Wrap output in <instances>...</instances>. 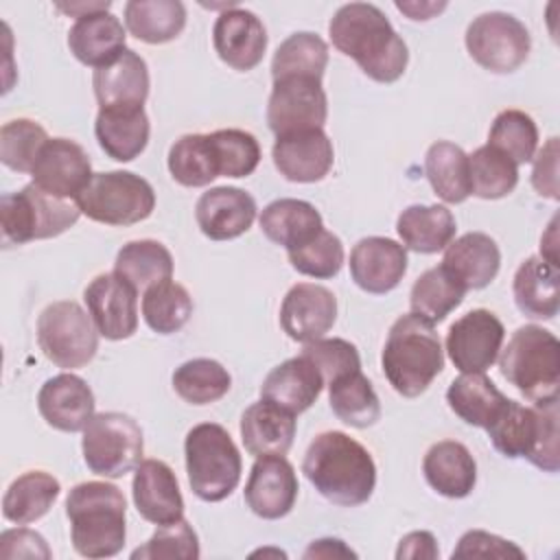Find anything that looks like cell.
Returning <instances> with one entry per match:
<instances>
[{
  "label": "cell",
  "instance_id": "obj_1",
  "mask_svg": "<svg viewBox=\"0 0 560 560\" xmlns=\"http://www.w3.org/2000/svg\"><path fill=\"white\" fill-rule=\"evenodd\" d=\"M332 46L352 57L378 83H394L407 70L409 52L385 13L370 2H350L337 9L328 24Z\"/></svg>",
  "mask_w": 560,
  "mask_h": 560
},
{
  "label": "cell",
  "instance_id": "obj_2",
  "mask_svg": "<svg viewBox=\"0 0 560 560\" xmlns=\"http://www.w3.org/2000/svg\"><path fill=\"white\" fill-rule=\"evenodd\" d=\"M302 472L326 501L341 508L365 503L376 486L370 451L343 431L315 435L304 453Z\"/></svg>",
  "mask_w": 560,
  "mask_h": 560
},
{
  "label": "cell",
  "instance_id": "obj_3",
  "mask_svg": "<svg viewBox=\"0 0 560 560\" xmlns=\"http://www.w3.org/2000/svg\"><path fill=\"white\" fill-rule=\"evenodd\" d=\"M127 501L122 492L107 481L77 483L66 499L72 547L83 558L116 556L127 536Z\"/></svg>",
  "mask_w": 560,
  "mask_h": 560
},
{
  "label": "cell",
  "instance_id": "obj_4",
  "mask_svg": "<svg viewBox=\"0 0 560 560\" xmlns=\"http://www.w3.org/2000/svg\"><path fill=\"white\" fill-rule=\"evenodd\" d=\"M381 365L400 396H420L444 368L442 341L433 324L413 313L400 315L387 332Z\"/></svg>",
  "mask_w": 560,
  "mask_h": 560
},
{
  "label": "cell",
  "instance_id": "obj_5",
  "mask_svg": "<svg viewBox=\"0 0 560 560\" xmlns=\"http://www.w3.org/2000/svg\"><path fill=\"white\" fill-rule=\"evenodd\" d=\"M486 431L501 455L510 459L525 457L545 472H558V398L534 402V407L508 398Z\"/></svg>",
  "mask_w": 560,
  "mask_h": 560
},
{
  "label": "cell",
  "instance_id": "obj_6",
  "mask_svg": "<svg viewBox=\"0 0 560 560\" xmlns=\"http://www.w3.org/2000/svg\"><path fill=\"white\" fill-rule=\"evenodd\" d=\"M501 374L532 402L558 398L560 343L542 326H521L499 354Z\"/></svg>",
  "mask_w": 560,
  "mask_h": 560
},
{
  "label": "cell",
  "instance_id": "obj_7",
  "mask_svg": "<svg viewBox=\"0 0 560 560\" xmlns=\"http://www.w3.org/2000/svg\"><path fill=\"white\" fill-rule=\"evenodd\" d=\"M186 472L192 492L208 503L228 499L241 481V453L217 422L195 424L184 440Z\"/></svg>",
  "mask_w": 560,
  "mask_h": 560
},
{
  "label": "cell",
  "instance_id": "obj_8",
  "mask_svg": "<svg viewBox=\"0 0 560 560\" xmlns=\"http://www.w3.org/2000/svg\"><path fill=\"white\" fill-rule=\"evenodd\" d=\"M81 210L77 201L55 197L35 184L20 192H4L0 199L2 245H24L28 241L52 238L72 228Z\"/></svg>",
  "mask_w": 560,
  "mask_h": 560
},
{
  "label": "cell",
  "instance_id": "obj_9",
  "mask_svg": "<svg viewBox=\"0 0 560 560\" xmlns=\"http://www.w3.org/2000/svg\"><path fill=\"white\" fill-rule=\"evenodd\" d=\"M81 214L105 225H133L151 217L155 208L153 186L129 171L94 173L74 199Z\"/></svg>",
  "mask_w": 560,
  "mask_h": 560
},
{
  "label": "cell",
  "instance_id": "obj_10",
  "mask_svg": "<svg viewBox=\"0 0 560 560\" xmlns=\"http://www.w3.org/2000/svg\"><path fill=\"white\" fill-rule=\"evenodd\" d=\"M81 451L85 466L94 475L118 479L142 462V429L131 416L120 411L94 413L83 429Z\"/></svg>",
  "mask_w": 560,
  "mask_h": 560
},
{
  "label": "cell",
  "instance_id": "obj_11",
  "mask_svg": "<svg viewBox=\"0 0 560 560\" xmlns=\"http://www.w3.org/2000/svg\"><path fill=\"white\" fill-rule=\"evenodd\" d=\"M37 343L57 368L74 370L88 365L98 350V330L77 302L48 304L37 317Z\"/></svg>",
  "mask_w": 560,
  "mask_h": 560
},
{
  "label": "cell",
  "instance_id": "obj_12",
  "mask_svg": "<svg viewBox=\"0 0 560 560\" xmlns=\"http://www.w3.org/2000/svg\"><path fill=\"white\" fill-rule=\"evenodd\" d=\"M468 55L486 70L497 74L514 72L525 63L532 39L525 24L503 11L477 15L466 28Z\"/></svg>",
  "mask_w": 560,
  "mask_h": 560
},
{
  "label": "cell",
  "instance_id": "obj_13",
  "mask_svg": "<svg viewBox=\"0 0 560 560\" xmlns=\"http://www.w3.org/2000/svg\"><path fill=\"white\" fill-rule=\"evenodd\" d=\"M328 116V98L322 79L287 77L273 81L267 103V125L278 136L322 129Z\"/></svg>",
  "mask_w": 560,
  "mask_h": 560
},
{
  "label": "cell",
  "instance_id": "obj_14",
  "mask_svg": "<svg viewBox=\"0 0 560 560\" xmlns=\"http://www.w3.org/2000/svg\"><path fill=\"white\" fill-rule=\"evenodd\" d=\"M503 337L501 319L486 308H475L451 324L446 352L462 374L486 372L497 361Z\"/></svg>",
  "mask_w": 560,
  "mask_h": 560
},
{
  "label": "cell",
  "instance_id": "obj_15",
  "mask_svg": "<svg viewBox=\"0 0 560 560\" xmlns=\"http://www.w3.org/2000/svg\"><path fill=\"white\" fill-rule=\"evenodd\" d=\"M88 313L105 339H129L138 328V291L118 273L96 276L83 291Z\"/></svg>",
  "mask_w": 560,
  "mask_h": 560
},
{
  "label": "cell",
  "instance_id": "obj_16",
  "mask_svg": "<svg viewBox=\"0 0 560 560\" xmlns=\"http://www.w3.org/2000/svg\"><path fill=\"white\" fill-rule=\"evenodd\" d=\"M33 184L42 190L61 197L77 199L92 179V164L85 149L68 138H48L33 164Z\"/></svg>",
  "mask_w": 560,
  "mask_h": 560
},
{
  "label": "cell",
  "instance_id": "obj_17",
  "mask_svg": "<svg viewBox=\"0 0 560 560\" xmlns=\"http://www.w3.org/2000/svg\"><path fill=\"white\" fill-rule=\"evenodd\" d=\"M298 477L284 455L256 457L245 483L247 508L267 521L287 516L298 499Z\"/></svg>",
  "mask_w": 560,
  "mask_h": 560
},
{
  "label": "cell",
  "instance_id": "obj_18",
  "mask_svg": "<svg viewBox=\"0 0 560 560\" xmlns=\"http://www.w3.org/2000/svg\"><path fill=\"white\" fill-rule=\"evenodd\" d=\"M337 319V298L330 289L313 282L291 287L280 306V326L289 339L308 343L322 339Z\"/></svg>",
  "mask_w": 560,
  "mask_h": 560
},
{
  "label": "cell",
  "instance_id": "obj_19",
  "mask_svg": "<svg viewBox=\"0 0 560 560\" xmlns=\"http://www.w3.org/2000/svg\"><path fill=\"white\" fill-rule=\"evenodd\" d=\"M271 158L284 179L311 184L328 175L335 162V151L324 129H304L278 136Z\"/></svg>",
  "mask_w": 560,
  "mask_h": 560
},
{
  "label": "cell",
  "instance_id": "obj_20",
  "mask_svg": "<svg viewBox=\"0 0 560 560\" xmlns=\"http://www.w3.org/2000/svg\"><path fill=\"white\" fill-rule=\"evenodd\" d=\"M212 44L223 63L247 72L262 61L267 50V31L256 13L232 7L217 18Z\"/></svg>",
  "mask_w": 560,
  "mask_h": 560
},
{
  "label": "cell",
  "instance_id": "obj_21",
  "mask_svg": "<svg viewBox=\"0 0 560 560\" xmlns=\"http://www.w3.org/2000/svg\"><path fill=\"white\" fill-rule=\"evenodd\" d=\"M131 494L138 514L153 525L184 518V499L173 468L162 459H142L136 466Z\"/></svg>",
  "mask_w": 560,
  "mask_h": 560
},
{
  "label": "cell",
  "instance_id": "obj_22",
  "mask_svg": "<svg viewBox=\"0 0 560 560\" xmlns=\"http://www.w3.org/2000/svg\"><path fill=\"white\" fill-rule=\"evenodd\" d=\"M405 271L407 249L392 238L368 236L350 252V276L365 293H389L400 284Z\"/></svg>",
  "mask_w": 560,
  "mask_h": 560
},
{
  "label": "cell",
  "instance_id": "obj_23",
  "mask_svg": "<svg viewBox=\"0 0 560 560\" xmlns=\"http://www.w3.org/2000/svg\"><path fill=\"white\" fill-rule=\"evenodd\" d=\"M94 394L90 385L70 372L48 378L37 394L42 418L57 431L77 433L94 418Z\"/></svg>",
  "mask_w": 560,
  "mask_h": 560
},
{
  "label": "cell",
  "instance_id": "obj_24",
  "mask_svg": "<svg viewBox=\"0 0 560 560\" xmlns=\"http://www.w3.org/2000/svg\"><path fill=\"white\" fill-rule=\"evenodd\" d=\"M195 219L208 238L230 241L252 228L256 219V201L243 188L217 186L199 197Z\"/></svg>",
  "mask_w": 560,
  "mask_h": 560
},
{
  "label": "cell",
  "instance_id": "obj_25",
  "mask_svg": "<svg viewBox=\"0 0 560 560\" xmlns=\"http://www.w3.org/2000/svg\"><path fill=\"white\" fill-rule=\"evenodd\" d=\"M324 378L311 359L304 354L276 365L260 385V398L269 400L289 413L306 411L322 394Z\"/></svg>",
  "mask_w": 560,
  "mask_h": 560
},
{
  "label": "cell",
  "instance_id": "obj_26",
  "mask_svg": "<svg viewBox=\"0 0 560 560\" xmlns=\"http://www.w3.org/2000/svg\"><path fill=\"white\" fill-rule=\"evenodd\" d=\"M149 116L142 105L101 107L94 133L101 149L116 162H131L149 142Z\"/></svg>",
  "mask_w": 560,
  "mask_h": 560
},
{
  "label": "cell",
  "instance_id": "obj_27",
  "mask_svg": "<svg viewBox=\"0 0 560 560\" xmlns=\"http://www.w3.org/2000/svg\"><path fill=\"white\" fill-rule=\"evenodd\" d=\"M442 267L462 282L466 291L488 287L501 267V252L494 238L483 232H468L444 247Z\"/></svg>",
  "mask_w": 560,
  "mask_h": 560
},
{
  "label": "cell",
  "instance_id": "obj_28",
  "mask_svg": "<svg viewBox=\"0 0 560 560\" xmlns=\"http://www.w3.org/2000/svg\"><path fill=\"white\" fill-rule=\"evenodd\" d=\"M94 96L101 107L144 105L149 96L147 61L131 48H125L114 61L94 70Z\"/></svg>",
  "mask_w": 560,
  "mask_h": 560
},
{
  "label": "cell",
  "instance_id": "obj_29",
  "mask_svg": "<svg viewBox=\"0 0 560 560\" xmlns=\"http://www.w3.org/2000/svg\"><path fill=\"white\" fill-rule=\"evenodd\" d=\"M125 28L109 11H94L77 18L68 31V48L83 66L101 68L114 61L125 46Z\"/></svg>",
  "mask_w": 560,
  "mask_h": 560
},
{
  "label": "cell",
  "instance_id": "obj_30",
  "mask_svg": "<svg viewBox=\"0 0 560 560\" xmlns=\"http://www.w3.org/2000/svg\"><path fill=\"white\" fill-rule=\"evenodd\" d=\"M516 308L532 319H553L560 308V271L542 256L525 258L512 282Z\"/></svg>",
  "mask_w": 560,
  "mask_h": 560
},
{
  "label": "cell",
  "instance_id": "obj_31",
  "mask_svg": "<svg viewBox=\"0 0 560 560\" xmlns=\"http://www.w3.org/2000/svg\"><path fill=\"white\" fill-rule=\"evenodd\" d=\"M241 438L245 451L254 457L287 455L295 438V416L260 398L243 411Z\"/></svg>",
  "mask_w": 560,
  "mask_h": 560
},
{
  "label": "cell",
  "instance_id": "obj_32",
  "mask_svg": "<svg viewBox=\"0 0 560 560\" xmlns=\"http://www.w3.org/2000/svg\"><path fill=\"white\" fill-rule=\"evenodd\" d=\"M422 472L427 483L442 497L464 499L477 483V464L470 451L455 440H442L433 444L424 459Z\"/></svg>",
  "mask_w": 560,
  "mask_h": 560
},
{
  "label": "cell",
  "instance_id": "obj_33",
  "mask_svg": "<svg viewBox=\"0 0 560 560\" xmlns=\"http://www.w3.org/2000/svg\"><path fill=\"white\" fill-rule=\"evenodd\" d=\"M260 230L262 234L282 245L287 252L311 241L319 230H324L322 214L313 203L302 199H276L260 212Z\"/></svg>",
  "mask_w": 560,
  "mask_h": 560
},
{
  "label": "cell",
  "instance_id": "obj_34",
  "mask_svg": "<svg viewBox=\"0 0 560 560\" xmlns=\"http://www.w3.org/2000/svg\"><path fill=\"white\" fill-rule=\"evenodd\" d=\"M446 402L466 424L486 429L501 413L508 396L483 372H466L448 385Z\"/></svg>",
  "mask_w": 560,
  "mask_h": 560
},
{
  "label": "cell",
  "instance_id": "obj_35",
  "mask_svg": "<svg viewBox=\"0 0 560 560\" xmlns=\"http://www.w3.org/2000/svg\"><path fill=\"white\" fill-rule=\"evenodd\" d=\"M455 217L446 206H409L398 214L396 232L405 249L418 254L442 252L455 236Z\"/></svg>",
  "mask_w": 560,
  "mask_h": 560
},
{
  "label": "cell",
  "instance_id": "obj_36",
  "mask_svg": "<svg viewBox=\"0 0 560 560\" xmlns=\"http://www.w3.org/2000/svg\"><path fill=\"white\" fill-rule=\"evenodd\" d=\"M61 492L59 481L44 470H28L11 481L2 497V514L15 525H28L42 518Z\"/></svg>",
  "mask_w": 560,
  "mask_h": 560
},
{
  "label": "cell",
  "instance_id": "obj_37",
  "mask_svg": "<svg viewBox=\"0 0 560 560\" xmlns=\"http://www.w3.org/2000/svg\"><path fill=\"white\" fill-rule=\"evenodd\" d=\"M125 24L140 42L166 44L184 31L186 7L179 0H129Z\"/></svg>",
  "mask_w": 560,
  "mask_h": 560
},
{
  "label": "cell",
  "instance_id": "obj_38",
  "mask_svg": "<svg viewBox=\"0 0 560 560\" xmlns=\"http://www.w3.org/2000/svg\"><path fill=\"white\" fill-rule=\"evenodd\" d=\"M114 273L125 278L138 293H144L149 287L171 280L173 256L160 241H131L116 254Z\"/></svg>",
  "mask_w": 560,
  "mask_h": 560
},
{
  "label": "cell",
  "instance_id": "obj_39",
  "mask_svg": "<svg viewBox=\"0 0 560 560\" xmlns=\"http://www.w3.org/2000/svg\"><path fill=\"white\" fill-rule=\"evenodd\" d=\"M424 173L433 192L446 203H462L470 195L468 155L453 142L440 140L429 147Z\"/></svg>",
  "mask_w": 560,
  "mask_h": 560
},
{
  "label": "cell",
  "instance_id": "obj_40",
  "mask_svg": "<svg viewBox=\"0 0 560 560\" xmlns=\"http://www.w3.org/2000/svg\"><path fill=\"white\" fill-rule=\"evenodd\" d=\"M328 400L332 413L350 427L365 429L381 418L378 396L361 370L328 383Z\"/></svg>",
  "mask_w": 560,
  "mask_h": 560
},
{
  "label": "cell",
  "instance_id": "obj_41",
  "mask_svg": "<svg viewBox=\"0 0 560 560\" xmlns=\"http://www.w3.org/2000/svg\"><path fill=\"white\" fill-rule=\"evenodd\" d=\"M466 295V289L459 280H455L442 265L427 269L411 287L409 306L411 313L422 317L429 324H438L446 319L451 311H455Z\"/></svg>",
  "mask_w": 560,
  "mask_h": 560
},
{
  "label": "cell",
  "instance_id": "obj_42",
  "mask_svg": "<svg viewBox=\"0 0 560 560\" xmlns=\"http://www.w3.org/2000/svg\"><path fill=\"white\" fill-rule=\"evenodd\" d=\"M328 66L326 42L308 31L289 35L276 50L271 59L273 81L287 77H313L322 79Z\"/></svg>",
  "mask_w": 560,
  "mask_h": 560
},
{
  "label": "cell",
  "instance_id": "obj_43",
  "mask_svg": "<svg viewBox=\"0 0 560 560\" xmlns=\"http://www.w3.org/2000/svg\"><path fill=\"white\" fill-rule=\"evenodd\" d=\"M192 315V298L175 280H164L142 293V317L158 335H173L186 326Z\"/></svg>",
  "mask_w": 560,
  "mask_h": 560
},
{
  "label": "cell",
  "instance_id": "obj_44",
  "mask_svg": "<svg viewBox=\"0 0 560 560\" xmlns=\"http://www.w3.org/2000/svg\"><path fill=\"white\" fill-rule=\"evenodd\" d=\"M232 387L228 370L214 359H190L173 372V389L190 405H210L223 398Z\"/></svg>",
  "mask_w": 560,
  "mask_h": 560
},
{
  "label": "cell",
  "instance_id": "obj_45",
  "mask_svg": "<svg viewBox=\"0 0 560 560\" xmlns=\"http://www.w3.org/2000/svg\"><path fill=\"white\" fill-rule=\"evenodd\" d=\"M470 195L481 199H501L518 184V166L490 144L475 149L468 155Z\"/></svg>",
  "mask_w": 560,
  "mask_h": 560
},
{
  "label": "cell",
  "instance_id": "obj_46",
  "mask_svg": "<svg viewBox=\"0 0 560 560\" xmlns=\"http://www.w3.org/2000/svg\"><path fill=\"white\" fill-rule=\"evenodd\" d=\"M171 177L188 188L208 186L219 177L208 133H186L168 151Z\"/></svg>",
  "mask_w": 560,
  "mask_h": 560
},
{
  "label": "cell",
  "instance_id": "obj_47",
  "mask_svg": "<svg viewBox=\"0 0 560 560\" xmlns=\"http://www.w3.org/2000/svg\"><path fill=\"white\" fill-rule=\"evenodd\" d=\"M488 144L508 155L516 166L532 162L538 147V127L529 114L521 109H503L492 120Z\"/></svg>",
  "mask_w": 560,
  "mask_h": 560
},
{
  "label": "cell",
  "instance_id": "obj_48",
  "mask_svg": "<svg viewBox=\"0 0 560 560\" xmlns=\"http://www.w3.org/2000/svg\"><path fill=\"white\" fill-rule=\"evenodd\" d=\"M219 175L247 177L260 162L258 140L243 129H219L208 133Z\"/></svg>",
  "mask_w": 560,
  "mask_h": 560
},
{
  "label": "cell",
  "instance_id": "obj_49",
  "mask_svg": "<svg viewBox=\"0 0 560 560\" xmlns=\"http://www.w3.org/2000/svg\"><path fill=\"white\" fill-rule=\"evenodd\" d=\"M46 129L31 118H15L0 129V160L15 173H31L33 164L46 144Z\"/></svg>",
  "mask_w": 560,
  "mask_h": 560
},
{
  "label": "cell",
  "instance_id": "obj_50",
  "mask_svg": "<svg viewBox=\"0 0 560 560\" xmlns=\"http://www.w3.org/2000/svg\"><path fill=\"white\" fill-rule=\"evenodd\" d=\"M291 267L298 273L326 280L341 271L343 267V245L337 234L328 230H319L311 241L304 245L287 252Z\"/></svg>",
  "mask_w": 560,
  "mask_h": 560
},
{
  "label": "cell",
  "instance_id": "obj_51",
  "mask_svg": "<svg viewBox=\"0 0 560 560\" xmlns=\"http://www.w3.org/2000/svg\"><path fill=\"white\" fill-rule=\"evenodd\" d=\"M133 560H158V558H177V560H197L199 540L188 521L179 518L168 525H158V532L131 553Z\"/></svg>",
  "mask_w": 560,
  "mask_h": 560
},
{
  "label": "cell",
  "instance_id": "obj_52",
  "mask_svg": "<svg viewBox=\"0 0 560 560\" xmlns=\"http://www.w3.org/2000/svg\"><path fill=\"white\" fill-rule=\"evenodd\" d=\"M306 359L313 361V365L319 370L324 385L332 383L335 378L350 374L354 370H361V359L354 348V343L346 339H315L308 341L302 350Z\"/></svg>",
  "mask_w": 560,
  "mask_h": 560
},
{
  "label": "cell",
  "instance_id": "obj_53",
  "mask_svg": "<svg viewBox=\"0 0 560 560\" xmlns=\"http://www.w3.org/2000/svg\"><path fill=\"white\" fill-rule=\"evenodd\" d=\"M453 558H525V551L497 534L470 529L459 538Z\"/></svg>",
  "mask_w": 560,
  "mask_h": 560
},
{
  "label": "cell",
  "instance_id": "obj_54",
  "mask_svg": "<svg viewBox=\"0 0 560 560\" xmlns=\"http://www.w3.org/2000/svg\"><path fill=\"white\" fill-rule=\"evenodd\" d=\"M52 553L44 540L42 534L18 527L7 529L0 534V558L2 560H15V558H44L48 560Z\"/></svg>",
  "mask_w": 560,
  "mask_h": 560
},
{
  "label": "cell",
  "instance_id": "obj_55",
  "mask_svg": "<svg viewBox=\"0 0 560 560\" xmlns=\"http://www.w3.org/2000/svg\"><path fill=\"white\" fill-rule=\"evenodd\" d=\"M532 186L540 197L558 199V138H549L545 147L534 153Z\"/></svg>",
  "mask_w": 560,
  "mask_h": 560
},
{
  "label": "cell",
  "instance_id": "obj_56",
  "mask_svg": "<svg viewBox=\"0 0 560 560\" xmlns=\"http://www.w3.org/2000/svg\"><path fill=\"white\" fill-rule=\"evenodd\" d=\"M440 551H438V542H435V536L431 532H411L407 536L400 538L398 542V549H396V558L402 560V558H427V560H433L438 558Z\"/></svg>",
  "mask_w": 560,
  "mask_h": 560
},
{
  "label": "cell",
  "instance_id": "obj_57",
  "mask_svg": "<svg viewBox=\"0 0 560 560\" xmlns=\"http://www.w3.org/2000/svg\"><path fill=\"white\" fill-rule=\"evenodd\" d=\"M357 553L339 538H319L308 545L304 558H354Z\"/></svg>",
  "mask_w": 560,
  "mask_h": 560
},
{
  "label": "cell",
  "instance_id": "obj_58",
  "mask_svg": "<svg viewBox=\"0 0 560 560\" xmlns=\"http://www.w3.org/2000/svg\"><path fill=\"white\" fill-rule=\"evenodd\" d=\"M109 4L112 2H92V4H85V2H79V4H57L61 11H66V13H70V15H77V18H81V15H88V13H94V11H107L109 9Z\"/></svg>",
  "mask_w": 560,
  "mask_h": 560
}]
</instances>
